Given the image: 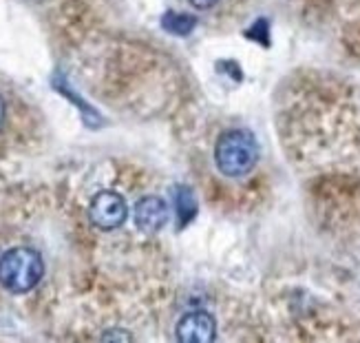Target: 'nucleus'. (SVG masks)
Here are the masks:
<instances>
[{
    "mask_svg": "<svg viewBox=\"0 0 360 343\" xmlns=\"http://www.w3.org/2000/svg\"><path fill=\"white\" fill-rule=\"evenodd\" d=\"M175 208H177L181 226L193 220L195 213H197V201H195V195H193L191 189H186V186H179V189L175 191Z\"/></svg>",
    "mask_w": 360,
    "mask_h": 343,
    "instance_id": "0eeeda50",
    "label": "nucleus"
},
{
    "mask_svg": "<svg viewBox=\"0 0 360 343\" xmlns=\"http://www.w3.org/2000/svg\"><path fill=\"white\" fill-rule=\"evenodd\" d=\"M5 113H7V106H5L3 96H0V127H3V122H5Z\"/></svg>",
    "mask_w": 360,
    "mask_h": 343,
    "instance_id": "9d476101",
    "label": "nucleus"
},
{
    "mask_svg": "<svg viewBox=\"0 0 360 343\" xmlns=\"http://www.w3.org/2000/svg\"><path fill=\"white\" fill-rule=\"evenodd\" d=\"M162 25L166 31H170V34L175 36H186L191 34V31L195 29L197 25V18L191 13H177V11H168L164 18H162Z\"/></svg>",
    "mask_w": 360,
    "mask_h": 343,
    "instance_id": "423d86ee",
    "label": "nucleus"
},
{
    "mask_svg": "<svg viewBox=\"0 0 360 343\" xmlns=\"http://www.w3.org/2000/svg\"><path fill=\"white\" fill-rule=\"evenodd\" d=\"M177 339L184 343H208L217 339V325L208 313H191L177 325Z\"/></svg>",
    "mask_w": 360,
    "mask_h": 343,
    "instance_id": "39448f33",
    "label": "nucleus"
},
{
    "mask_svg": "<svg viewBox=\"0 0 360 343\" xmlns=\"http://www.w3.org/2000/svg\"><path fill=\"white\" fill-rule=\"evenodd\" d=\"M44 275L42 257L31 248L18 246L0 257V286L9 292H29Z\"/></svg>",
    "mask_w": 360,
    "mask_h": 343,
    "instance_id": "f03ea898",
    "label": "nucleus"
},
{
    "mask_svg": "<svg viewBox=\"0 0 360 343\" xmlns=\"http://www.w3.org/2000/svg\"><path fill=\"white\" fill-rule=\"evenodd\" d=\"M129 215V206L124 201L122 195L113 191H102L93 197L91 206H89V217L91 222L102 230H113L124 224Z\"/></svg>",
    "mask_w": 360,
    "mask_h": 343,
    "instance_id": "7ed1b4c3",
    "label": "nucleus"
},
{
    "mask_svg": "<svg viewBox=\"0 0 360 343\" xmlns=\"http://www.w3.org/2000/svg\"><path fill=\"white\" fill-rule=\"evenodd\" d=\"M214 162L224 175L243 177L259 162V144L255 135L243 129H232L219 137L214 149Z\"/></svg>",
    "mask_w": 360,
    "mask_h": 343,
    "instance_id": "f257e3e1",
    "label": "nucleus"
},
{
    "mask_svg": "<svg viewBox=\"0 0 360 343\" xmlns=\"http://www.w3.org/2000/svg\"><path fill=\"white\" fill-rule=\"evenodd\" d=\"M245 36L268 46V44H270V25H268V20H257V23L252 25V29L245 31Z\"/></svg>",
    "mask_w": 360,
    "mask_h": 343,
    "instance_id": "6e6552de",
    "label": "nucleus"
},
{
    "mask_svg": "<svg viewBox=\"0 0 360 343\" xmlns=\"http://www.w3.org/2000/svg\"><path fill=\"white\" fill-rule=\"evenodd\" d=\"M191 3L197 7V9H210V7H214L219 0H191Z\"/></svg>",
    "mask_w": 360,
    "mask_h": 343,
    "instance_id": "1a4fd4ad",
    "label": "nucleus"
},
{
    "mask_svg": "<svg viewBox=\"0 0 360 343\" xmlns=\"http://www.w3.org/2000/svg\"><path fill=\"white\" fill-rule=\"evenodd\" d=\"M135 224L139 230L144 232H158L166 226L168 222V204L158 197V195H148V197H142L135 204Z\"/></svg>",
    "mask_w": 360,
    "mask_h": 343,
    "instance_id": "20e7f679",
    "label": "nucleus"
}]
</instances>
